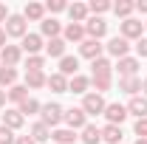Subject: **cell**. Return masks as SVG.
<instances>
[{
  "instance_id": "obj_1",
  "label": "cell",
  "mask_w": 147,
  "mask_h": 144,
  "mask_svg": "<svg viewBox=\"0 0 147 144\" xmlns=\"http://www.w3.org/2000/svg\"><path fill=\"white\" fill-rule=\"evenodd\" d=\"M59 119H62V110L57 108V105H48V108H45V122H51V124H57Z\"/></svg>"
},
{
  "instance_id": "obj_2",
  "label": "cell",
  "mask_w": 147,
  "mask_h": 144,
  "mask_svg": "<svg viewBox=\"0 0 147 144\" xmlns=\"http://www.w3.org/2000/svg\"><path fill=\"white\" fill-rule=\"evenodd\" d=\"M108 119L110 122H122V119H125V108H122V105H110L108 108Z\"/></svg>"
},
{
  "instance_id": "obj_3",
  "label": "cell",
  "mask_w": 147,
  "mask_h": 144,
  "mask_svg": "<svg viewBox=\"0 0 147 144\" xmlns=\"http://www.w3.org/2000/svg\"><path fill=\"white\" fill-rule=\"evenodd\" d=\"M68 124L71 127H82L85 124V113H82V110H71V113H68Z\"/></svg>"
},
{
  "instance_id": "obj_4",
  "label": "cell",
  "mask_w": 147,
  "mask_h": 144,
  "mask_svg": "<svg viewBox=\"0 0 147 144\" xmlns=\"http://www.w3.org/2000/svg\"><path fill=\"white\" fill-rule=\"evenodd\" d=\"M130 110H133L136 116H144L147 113V102L144 99H133V102H130Z\"/></svg>"
},
{
  "instance_id": "obj_5",
  "label": "cell",
  "mask_w": 147,
  "mask_h": 144,
  "mask_svg": "<svg viewBox=\"0 0 147 144\" xmlns=\"http://www.w3.org/2000/svg\"><path fill=\"white\" fill-rule=\"evenodd\" d=\"M99 139H102V133L96 127H85V144H96Z\"/></svg>"
},
{
  "instance_id": "obj_6",
  "label": "cell",
  "mask_w": 147,
  "mask_h": 144,
  "mask_svg": "<svg viewBox=\"0 0 147 144\" xmlns=\"http://www.w3.org/2000/svg\"><path fill=\"white\" fill-rule=\"evenodd\" d=\"M85 110H91V113L102 110V99H99V96H88V99H85Z\"/></svg>"
},
{
  "instance_id": "obj_7",
  "label": "cell",
  "mask_w": 147,
  "mask_h": 144,
  "mask_svg": "<svg viewBox=\"0 0 147 144\" xmlns=\"http://www.w3.org/2000/svg\"><path fill=\"white\" fill-rule=\"evenodd\" d=\"M125 51H127V42H125V40H113V42H110V54H125Z\"/></svg>"
},
{
  "instance_id": "obj_8",
  "label": "cell",
  "mask_w": 147,
  "mask_h": 144,
  "mask_svg": "<svg viewBox=\"0 0 147 144\" xmlns=\"http://www.w3.org/2000/svg\"><path fill=\"white\" fill-rule=\"evenodd\" d=\"M102 136H105V139H108V141H119V136H122V130H119V127H105V133H102Z\"/></svg>"
},
{
  "instance_id": "obj_9",
  "label": "cell",
  "mask_w": 147,
  "mask_h": 144,
  "mask_svg": "<svg viewBox=\"0 0 147 144\" xmlns=\"http://www.w3.org/2000/svg\"><path fill=\"white\" fill-rule=\"evenodd\" d=\"M9 31H11V34H23V20L11 17V20H9Z\"/></svg>"
},
{
  "instance_id": "obj_10",
  "label": "cell",
  "mask_w": 147,
  "mask_h": 144,
  "mask_svg": "<svg viewBox=\"0 0 147 144\" xmlns=\"http://www.w3.org/2000/svg\"><path fill=\"white\" fill-rule=\"evenodd\" d=\"M82 54L85 57H96L99 54V42H85V45H82Z\"/></svg>"
},
{
  "instance_id": "obj_11",
  "label": "cell",
  "mask_w": 147,
  "mask_h": 144,
  "mask_svg": "<svg viewBox=\"0 0 147 144\" xmlns=\"http://www.w3.org/2000/svg\"><path fill=\"white\" fill-rule=\"evenodd\" d=\"M54 139L59 144H71L74 141V133H68V130H59V133H54Z\"/></svg>"
},
{
  "instance_id": "obj_12",
  "label": "cell",
  "mask_w": 147,
  "mask_h": 144,
  "mask_svg": "<svg viewBox=\"0 0 147 144\" xmlns=\"http://www.w3.org/2000/svg\"><path fill=\"white\" fill-rule=\"evenodd\" d=\"M139 31H142V26H139V23H133V20H127V23H125V34H127V37L139 34Z\"/></svg>"
},
{
  "instance_id": "obj_13",
  "label": "cell",
  "mask_w": 147,
  "mask_h": 144,
  "mask_svg": "<svg viewBox=\"0 0 147 144\" xmlns=\"http://www.w3.org/2000/svg\"><path fill=\"white\" fill-rule=\"evenodd\" d=\"M88 28H91V34H96V37H99V34H105V23H102V20H93Z\"/></svg>"
},
{
  "instance_id": "obj_14",
  "label": "cell",
  "mask_w": 147,
  "mask_h": 144,
  "mask_svg": "<svg viewBox=\"0 0 147 144\" xmlns=\"http://www.w3.org/2000/svg\"><path fill=\"white\" fill-rule=\"evenodd\" d=\"M3 122H6V124H9V127H17L20 122H23V119H20L17 113H6V116H3Z\"/></svg>"
},
{
  "instance_id": "obj_15",
  "label": "cell",
  "mask_w": 147,
  "mask_h": 144,
  "mask_svg": "<svg viewBox=\"0 0 147 144\" xmlns=\"http://www.w3.org/2000/svg\"><path fill=\"white\" fill-rule=\"evenodd\" d=\"M26 48H28V51H37V48H40V37H26Z\"/></svg>"
},
{
  "instance_id": "obj_16",
  "label": "cell",
  "mask_w": 147,
  "mask_h": 144,
  "mask_svg": "<svg viewBox=\"0 0 147 144\" xmlns=\"http://www.w3.org/2000/svg\"><path fill=\"white\" fill-rule=\"evenodd\" d=\"M62 71H65V73H74V71H76V59H71V57L62 59Z\"/></svg>"
},
{
  "instance_id": "obj_17",
  "label": "cell",
  "mask_w": 147,
  "mask_h": 144,
  "mask_svg": "<svg viewBox=\"0 0 147 144\" xmlns=\"http://www.w3.org/2000/svg\"><path fill=\"white\" fill-rule=\"evenodd\" d=\"M34 139H40V141H42V139H48V130H45L42 124H37V127H34Z\"/></svg>"
},
{
  "instance_id": "obj_18",
  "label": "cell",
  "mask_w": 147,
  "mask_h": 144,
  "mask_svg": "<svg viewBox=\"0 0 147 144\" xmlns=\"http://www.w3.org/2000/svg\"><path fill=\"white\" fill-rule=\"evenodd\" d=\"M48 54H62V42H59V40H54V42H51V45H48Z\"/></svg>"
},
{
  "instance_id": "obj_19",
  "label": "cell",
  "mask_w": 147,
  "mask_h": 144,
  "mask_svg": "<svg viewBox=\"0 0 147 144\" xmlns=\"http://www.w3.org/2000/svg\"><path fill=\"white\" fill-rule=\"evenodd\" d=\"M0 144H11V133L6 127H0Z\"/></svg>"
},
{
  "instance_id": "obj_20",
  "label": "cell",
  "mask_w": 147,
  "mask_h": 144,
  "mask_svg": "<svg viewBox=\"0 0 147 144\" xmlns=\"http://www.w3.org/2000/svg\"><path fill=\"white\" fill-rule=\"evenodd\" d=\"M3 59H6V62H14V59H17V51H14V48H6V51H3Z\"/></svg>"
},
{
  "instance_id": "obj_21",
  "label": "cell",
  "mask_w": 147,
  "mask_h": 144,
  "mask_svg": "<svg viewBox=\"0 0 147 144\" xmlns=\"http://www.w3.org/2000/svg\"><path fill=\"white\" fill-rule=\"evenodd\" d=\"M11 79H14V71H11V68L0 71V82H11Z\"/></svg>"
},
{
  "instance_id": "obj_22",
  "label": "cell",
  "mask_w": 147,
  "mask_h": 144,
  "mask_svg": "<svg viewBox=\"0 0 147 144\" xmlns=\"http://www.w3.org/2000/svg\"><path fill=\"white\" fill-rule=\"evenodd\" d=\"M122 71H125V73H133V71H136V62L125 59V62H122Z\"/></svg>"
},
{
  "instance_id": "obj_23",
  "label": "cell",
  "mask_w": 147,
  "mask_h": 144,
  "mask_svg": "<svg viewBox=\"0 0 147 144\" xmlns=\"http://www.w3.org/2000/svg\"><path fill=\"white\" fill-rule=\"evenodd\" d=\"M136 133H139V136L144 133V136H147V119H139V124H136Z\"/></svg>"
},
{
  "instance_id": "obj_24",
  "label": "cell",
  "mask_w": 147,
  "mask_h": 144,
  "mask_svg": "<svg viewBox=\"0 0 147 144\" xmlns=\"http://www.w3.org/2000/svg\"><path fill=\"white\" fill-rule=\"evenodd\" d=\"M42 31H45V34H57V23H54V20H51V23H45V26H42Z\"/></svg>"
},
{
  "instance_id": "obj_25",
  "label": "cell",
  "mask_w": 147,
  "mask_h": 144,
  "mask_svg": "<svg viewBox=\"0 0 147 144\" xmlns=\"http://www.w3.org/2000/svg\"><path fill=\"white\" fill-rule=\"evenodd\" d=\"M51 85H54V88H65V79H62V76H51Z\"/></svg>"
},
{
  "instance_id": "obj_26",
  "label": "cell",
  "mask_w": 147,
  "mask_h": 144,
  "mask_svg": "<svg viewBox=\"0 0 147 144\" xmlns=\"http://www.w3.org/2000/svg\"><path fill=\"white\" fill-rule=\"evenodd\" d=\"M28 82H31V85H42V76H40L37 71H31V76H28Z\"/></svg>"
},
{
  "instance_id": "obj_27",
  "label": "cell",
  "mask_w": 147,
  "mask_h": 144,
  "mask_svg": "<svg viewBox=\"0 0 147 144\" xmlns=\"http://www.w3.org/2000/svg\"><path fill=\"white\" fill-rule=\"evenodd\" d=\"M68 37H82V28H79V26H71V28H68Z\"/></svg>"
},
{
  "instance_id": "obj_28",
  "label": "cell",
  "mask_w": 147,
  "mask_h": 144,
  "mask_svg": "<svg viewBox=\"0 0 147 144\" xmlns=\"http://www.w3.org/2000/svg\"><path fill=\"white\" fill-rule=\"evenodd\" d=\"M85 85H88L85 79H74V85H71V88H74V90H85Z\"/></svg>"
},
{
  "instance_id": "obj_29",
  "label": "cell",
  "mask_w": 147,
  "mask_h": 144,
  "mask_svg": "<svg viewBox=\"0 0 147 144\" xmlns=\"http://www.w3.org/2000/svg\"><path fill=\"white\" fill-rule=\"evenodd\" d=\"M116 11H119V14H127L130 6H127V3H119V6H116Z\"/></svg>"
},
{
  "instance_id": "obj_30",
  "label": "cell",
  "mask_w": 147,
  "mask_h": 144,
  "mask_svg": "<svg viewBox=\"0 0 147 144\" xmlns=\"http://www.w3.org/2000/svg\"><path fill=\"white\" fill-rule=\"evenodd\" d=\"M23 110L28 113V110H37V102H23Z\"/></svg>"
},
{
  "instance_id": "obj_31",
  "label": "cell",
  "mask_w": 147,
  "mask_h": 144,
  "mask_svg": "<svg viewBox=\"0 0 147 144\" xmlns=\"http://www.w3.org/2000/svg\"><path fill=\"white\" fill-rule=\"evenodd\" d=\"M71 14H76V17H82V14H85V9H82V6H74V9H71Z\"/></svg>"
},
{
  "instance_id": "obj_32",
  "label": "cell",
  "mask_w": 147,
  "mask_h": 144,
  "mask_svg": "<svg viewBox=\"0 0 147 144\" xmlns=\"http://www.w3.org/2000/svg\"><path fill=\"white\" fill-rule=\"evenodd\" d=\"M28 14L31 17H40V6H28Z\"/></svg>"
},
{
  "instance_id": "obj_33",
  "label": "cell",
  "mask_w": 147,
  "mask_h": 144,
  "mask_svg": "<svg viewBox=\"0 0 147 144\" xmlns=\"http://www.w3.org/2000/svg\"><path fill=\"white\" fill-rule=\"evenodd\" d=\"M139 54H144V57H147V40H144V42H139Z\"/></svg>"
},
{
  "instance_id": "obj_34",
  "label": "cell",
  "mask_w": 147,
  "mask_h": 144,
  "mask_svg": "<svg viewBox=\"0 0 147 144\" xmlns=\"http://www.w3.org/2000/svg\"><path fill=\"white\" fill-rule=\"evenodd\" d=\"M17 144H34V141H31V139H20Z\"/></svg>"
},
{
  "instance_id": "obj_35",
  "label": "cell",
  "mask_w": 147,
  "mask_h": 144,
  "mask_svg": "<svg viewBox=\"0 0 147 144\" xmlns=\"http://www.w3.org/2000/svg\"><path fill=\"white\" fill-rule=\"evenodd\" d=\"M136 144H147V139H139V141H136Z\"/></svg>"
},
{
  "instance_id": "obj_36",
  "label": "cell",
  "mask_w": 147,
  "mask_h": 144,
  "mask_svg": "<svg viewBox=\"0 0 147 144\" xmlns=\"http://www.w3.org/2000/svg\"><path fill=\"white\" fill-rule=\"evenodd\" d=\"M0 105H3V93H0Z\"/></svg>"
},
{
  "instance_id": "obj_37",
  "label": "cell",
  "mask_w": 147,
  "mask_h": 144,
  "mask_svg": "<svg viewBox=\"0 0 147 144\" xmlns=\"http://www.w3.org/2000/svg\"><path fill=\"white\" fill-rule=\"evenodd\" d=\"M0 42H3V31H0Z\"/></svg>"
},
{
  "instance_id": "obj_38",
  "label": "cell",
  "mask_w": 147,
  "mask_h": 144,
  "mask_svg": "<svg viewBox=\"0 0 147 144\" xmlns=\"http://www.w3.org/2000/svg\"><path fill=\"white\" fill-rule=\"evenodd\" d=\"M144 90H147V82H144Z\"/></svg>"
}]
</instances>
